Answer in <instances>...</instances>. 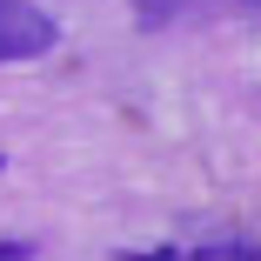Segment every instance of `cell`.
Returning <instances> with one entry per match:
<instances>
[{
  "instance_id": "2",
  "label": "cell",
  "mask_w": 261,
  "mask_h": 261,
  "mask_svg": "<svg viewBox=\"0 0 261 261\" xmlns=\"http://www.w3.org/2000/svg\"><path fill=\"white\" fill-rule=\"evenodd\" d=\"M0 261H34V248L27 241H0Z\"/></svg>"
},
{
  "instance_id": "4",
  "label": "cell",
  "mask_w": 261,
  "mask_h": 261,
  "mask_svg": "<svg viewBox=\"0 0 261 261\" xmlns=\"http://www.w3.org/2000/svg\"><path fill=\"white\" fill-rule=\"evenodd\" d=\"M127 261H174V254H127Z\"/></svg>"
},
{
  "instance_id": "3",
  "label": "cell",
  "mask_w": 261,
  "mask_h": 261,
  "mask_svg": "<svg viewBox=\"0 0 261 261\" xmlns=\"http://www.w3.org/2000/svg\"><path fill=\"white\" fill-rule=\"evenodd\" d=\"M201 261H254V254H248V248H207Z\"/></svg>"
},
{
  "instance_id": "1",
  "label": "cell",
  "mask_w": 261,
  "mask_h": 261,
  "mask_svg": "<svg viewBox=\"0 0 261 261\" xmlns=\"http://www.w3.org/2000/svg\"><path fill=\"white\" fill-rule=\"evenodd\" d=\"M61 40L54 14H40L34 0H0V67L7 61H40Z\"/></svg>"
},
{
  "instance_id": "5",
  "label": "cell",
  "mask_w": 261,
  "mask_h": 261,
  "mask_svg": "<svg viewBox=\"0 0 261 261\" xmlns=\"http://www.w3.org/2000/svg\"><path fill=\"white\" fill-rule=\"evenodd\" d=\"M154 7H161V0H147V20H154Z\"/></svg>"
}]
</instances>
